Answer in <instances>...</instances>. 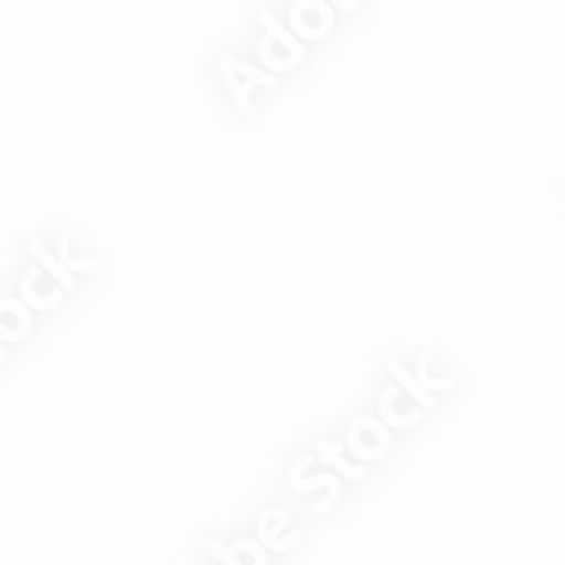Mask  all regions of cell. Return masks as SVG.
<instances>
[{"label":"cell","mask_w":565,"mask_h":565,"mask_svg":"<svg viewBox=\"0 0 565 565\" xmlns=\"http://www.w3.org/2000/svg\"><path fill=\"white\" fill-rule=\"evenodd\" d=\"M68 246H71L68 238H60L57 260H60V266H63V269L68 271V275H77V271H90V269H94V266H97V264H94V260H88V257H71Z\"/></svg>","instance_id":"cell-15"},{"label":"cell","mask_w":565,"mask_h":565,"mask_svg":"<svg viewBox=\"0 0 565 565\" xmlns=\"http://www.w3.org/2000/svg\"><path fill=\"white\" fill-rule=\"evenodd\" d=\"M317 458H320V463H326V467L337 469L342 478H348V481H360V478L367 476V467L365 463H351L345 458V444L342 441H328V438H320L317 441Z\"/></svg>","instance_id":"cell-9"},{"label":"cell","mask_w":565,"mask_h":565,"mask_svg":"<svg viewBox=\"0 0 565 565\" xmlns=\"http://www.w3.org/2000/svg\"><path fill=\"white\" fill-rule=\"evenodd\" d=\"M221 74L226 79V88H230L232 99L238 105V114H246L249 110V94L255 88H275L277 77L264 71L260 65H252L241 57H232V54H224L221 57Z\"/></svg>","instance_id":"cell-2"},{"label":"cell","mask_w":565,"mask_h":565,"mask_svg":"<svg viewBox=\"0 0 565 565\" xmlns=\"http://www.w3.org/2000/svg\"><path fill=\"white\" fill-rule=\"evenodd\" d=\"M387 373H391L393 376V382H396V387H402V391L407 393V396L413 398V402H416L418 407H422V411H427V407H433L436 405V396H433V393H427L422 387V382L416 380V376H413L411 371H407L405 365H402V362H387Z\"/></svg>","instance_id":"cell-12"},{"label":"cell","mask_w":565,"mask_h":565,"mask_svg":"<svg viewBox=\"0 0 565 565\" xmlns=\"http://www.w3.org/2000/svg\"><path fill=\"white\" fill-rule=\"evenodd\" d=\"M342 444H345V450H351V456L360 463H376L391 450V430H387L380 418L373 416L353 418Z\"/></svg>","instance_id":"cell-3"},{"label":"cell","mask_w":565,"mask_h":565,"mask_svg":"<svg viewBox=\"0 0 565 565\" xmlns=\"http://www.w3.org/2000/svg\"><path fill=\"white\" fill-rule=\"evenodd\" d=\"M315 463V456H300L295 461L289 472V483L297 489V492H315V489H326V498L320 503H315L317 512H328V509L334 507L340 501L342 494V481L334 476V472H320V476H306V469Z\"/></svg>","instance_id":"cell-5"},{"label":"cell","mask_w":565,"mask_h":565,"mask_svg":"<svg viewBox=\"0 0 565 565\" xmlns=\"http://www.w3.org/2000/svg\"><path fill=\"white\" fill-rule=\"evenodd\" d=\"M260 26H264V34H260V43H257V57L269 71H291L302 63L306 57V45L282 26L280 20L271 12H260Z\"/></svg>","instance_id":"cell-1"},{"label":"cell","mask_w":565,"mask_h":565,"mask_svg":"<svg viewBox=\"0 0 565 565\" xmlns=\"http://www.w3.org/2000/svg\"><path fill=\"white\" fill-rule=\"evenodd\" d=\"M29 255H32L34 260H38V264L43 266L45 275L54 277V282H57L60 289H63V291H74V289H77V275H68V271H65L63 266H60V260L52 255V252H45L40 244H29Z\"/></svg>","instance_id":"cell-13"},{"label":"cell","mask_w":565,"mask_h":565,"mask_svg":"<svg viewBox=\"0 0 565 565\" xmlns=\"http://www.w3.org/2000/svg\"><path fill=\"white\" fill-rule=\"evenodd\" d=\"M210 548L215 554H218L221 559H226L230 565H264L266 557H264V548L257 546L255 540H238L235 546L224 548L218 543V540H212Z\"/></svg>","instance_id":"cell-11"},{"label":"cell","mask_w":565,"mask_h":565,"mask_svg":"<svg viewBox=\"0 0 565 565\" xmlns=\"http://www.w3.org/2000/svg\"><path fill=\"white\" fill-rule=\"evenodd\" d=\"M23 295H26L29 306L45 311V309H57L60 302H63L65 291L54 282V277H49L43 269L32 266V269L26 271V280H23Z\"/></svg>","instance_id":"cell-8"},{"label":"cell","mask_w":565,"mask_h":565,"mask_svg":"<svg viewBox=\"0 0 565 565\" xmlns=\"http://www.w3.org/2000/svg\"><path fill=\"white\" fill-rule=\"evenodd\" d=\"M257 534L264 543H269L271 548H289L300 540V529H297L295 518L282 509H266L257 521Z\"/></svg>","instance_id":"cell-7"},{"label":"cell","mask_w":565,"mask_h":565,"mask_svg":"<svg viewBox=\"0 0 565 565\" xmlns=\"http://www.w3.org/2000/svg\"><path fill=\"white\" fill-rule=\"evenodd\" d=\"M32 328V315L26 306H20L14 300L0 302V337L7 340H23Z\"/></svg>","instance_id":"cell-10"},{"label":"cell","mask_w":565,"mask_h":565,"mask_svg":"<svg viewBox=\"0 0 565 565\" xmlns=\"http://www.w3.org/2000/svg\"><path fill=\"white\" fill-rule=\"evenodd\" d=\"M413 376H416V380L422 382L424 391L433 393V396H436V393L452 391V387H456V380H452V376H430V373H427V356H424V353H418V367H416V373H413Z\"/></svg>","instance_id":"cell-14"},{"label":"cell","mask_w":565,"mask_h":565,"mask_svg":"<svg viewBox=\"0 0 565 565\" xmlns=\"http://www.w3.org/2000/svg\"><path fill=\"white\" fill-rule=\"evenodd\" d=\"M380 418L385 424L387 430H411L422 422V407L407 396L402 387L391 385L385 393H382V402H380Z\"/></svg>","instance_id":"cell-6"},{"label":"cell","mask_w":565,"mask_h":565,"mask_svg":"<svg viewBox=\"0 0 565 565\" xmlns=\"http://www.w3.org/2000/svg\"><path fill=\"white\" fill-rule=\"evenodd\" d=\"M291 34L306 45V40H322L334 29V9L322 3V0H306L295 3L289 12Z\"/></svg>","instance_id":"cell-4"}]
</instances>
